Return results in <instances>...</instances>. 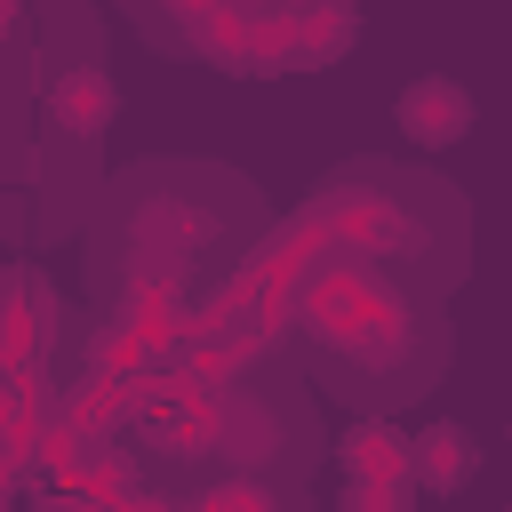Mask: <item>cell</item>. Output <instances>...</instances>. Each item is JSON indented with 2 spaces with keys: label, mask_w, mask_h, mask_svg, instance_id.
Segmentation results:
<instances>
[{
  "label": "cell",
  "mask_w": 512,
  "mask_h": 512,
  "mask_svg": "<svg viewBox=\"0 0 512 512\" xmlns=\"http://www.w3.org/2000/svg\"><path fill=\"white\" fill-rule=\"evenodd\" d=\"M408 472H416V488L456 496V488L480 472V440H472V424H432V432H416V440H408Z\"/></svg>",
  "instance_id": "7a4b0ae2"
},
{
  "label": "cell",
  "mask_w": 512,
  "mask_h": 512,
  "mask_svg": "<svg viewBox=\"0 0 512 512\" xmlns=\"http://www.w3.org/2000/svg\"><path fill=\"white\" fill-rule=\"evenodd\" d=\"M472 120H480V104H472V88L448 80V72H416V80L392 96V128H408V144H424V152L464 144Z\"/></svg>",
  "instance_id": "6da1fadb"
},
{
  "label": "cell",
  "mask_w": 512,
  "mask_h": 512,
  "mask_svg": "<svg viewBox=\"0 0 512 512\" xmlns=\"http://www.w3.org/2000/svg\"><path fill=\"white\" fill-rule=\"evenodd\" d=\"M48 112H56L72 136H96V128H112L120 88H112V72H104V64H72V72L48 88Z\"/></svg>",
  "instance_id": "3957f363"
}]
</instances>
